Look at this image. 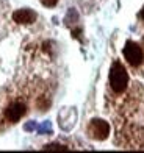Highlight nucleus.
I'll list each match as a JSON object with an SVG mask.
<instances>
[{
  "label": "nucleus",
  "instance_id": "2",
  "mask_svg": "<svg viewBox=\"0 0 144 153\" xmlns=\"http://www.w3.org/2000/svg\"><path fill=\"white\" fill-rule=\"evenodd\" d=\"M88 133L93 139H97V141H104L108 137L110 134V125L108 122L102 120V119H93L88 125Z\"/></svg>",
  "mask_w": 144,
  "mask_h": 153
},
{
  "label": "nucleus",
  "instance_id": "10",
  "mask_svg": "<svg viewBox=\"0 0 144 153\" xmlns=\"http://www.w3.org/2000/svg\"><path fill=\"white\" fill-rule=\"evenodd\" d=\"M41 2H43L44 6H49V8H50V6H55V5H57L58 0H41Z\"/></svg>",
  "mask_w": 144,
  "mask_h": 153
},
{
  "label": "nucleus",
  "instance_id": "4",
  "mask_svg": "<svg viewBox=\"0 0 144 153\" xmlns=\"http://www.w3.org/2000/svg\"><path fill=\"white\" fill-rule=\"evenodd\" d=\"M27 113V105L22 102H14L5 109V117L6 120L11 122V123H16L17 120H20Z\"/></svg>",
  "mask_w": 144,
  "mask_h": 153
},
{
  "label": "nucleus",
  "instance_id": "1",
  "mask_svg": "<svg viewBox=\"0 0 144 153\" xmlns=\"http://www.w3.org/2000/svg\"><path fill=\"white\" fill-rule=\"evenodd\" d=\"M128 85V74L119 61H114L110 69V86L114 92H124Z\"/></svg>",
  "mask_w": 144,
  "mask_h": 153
},
{
  "label": "nucleus",
  "instance_id": "5",
  "mask_svg": "<svg viewBox=\"0 0 144 153\" xmlns=\"http://www.w3.org/2000/svg\"><path fill=\"white\" fill-rule=\"evenodd\" d=\"M38 14L33 10H28V8H22V10H17L13 13V20L17 24H22V25H28V24H33L36 20Z\"/></svg>",
  "mask_w": 144,
  "mask_h": 153
},
{
  "label": "nucleus",
  "instance_id": "11",
  "mask_svg": "<svg viewBox=\"0 0 144 153\" xmlns=\"http://www.w3.org/2000/svg\"><path fill=\"white\" fill-rule=\"evenodd\" d=\"M140 17H141V19L144 20V6H143V10L140 11Z\"/></svg>",
  "mask_w": 144,
  "mask_h": 153
},
{
  "label": "nucleus",
  "instance_id": "6",
  "mask_svg": "<svg viewBox=\"0 0 144 153\" xmlns=\"http://www.w3.org/2000/svg\"><path fill=\"white\" fill-rule=\"evenodd\" d=\"M36 131L39 134H50L52 133V123L49 122V120H46V122H43L39 125V127L36 128Z\"/></svg>",
  "mask_w": 144,
  "mask_h": 153
},
{
  "label": "nucleus",
  "instance_id": "9",
  "mask_svg": "<svg viewBox=\"0 0 144 153\" xmlns=\"http://www.w3.org/2000/svg\"><path fill=\"white\" fill-rule=\"evenodd\" d=\"M38 128V125H36V122H27L25 125H24V130L25 131H33V130H36Z\"/></svg>",
  "mask_w": 144,
  "mask_h": 153
},
{
  "label": "nucleus",
  "instance_id": "7",
  "mask_svg": "<svg viewBox=\"0 0 144 153\" xmlns=\"http://www.w3.org/2000/svg\"><path fill=\"white\" fill-rule=\"evenodd\" d=\"M77 20H78V14H77V11H75L74 8H71V10H69V13H67V16H66V19H64L66 25H72L74 22H77Z\"/></svg>",
  "mask_w": 144,
  "mask_h": 153
},
{
  "label": "nucleus",
  "instance_id": "8",
  "mask_svg": "<svg viewBox=\"0 0 144 153\" xmlns=\"http://www.w3.org/2000/svg\"><path fill=\"white\" fill-rule=\"evenodd\" d=\"M43 150H57V152H64V150H69V147L66 145H61V144H47L43 147Z\"/></svg>",
  "mask_w": 144,
  "mask_h": 153
},
{
  "label": "nucleus",
  "instance_id": "3",
  "mask_svg": "<svg viewBox=\"0 0 144 153\" xmlns=\"http://www.w3.org/2000/svg\"><path fill=\"white\" fill-rule=\"evenodd\" d=\"M122 53H124V56H125V59L130 66H140L143 62V50L138 44L133 42V41H127Z\"/></svg>",
  "mask_w": 144,
  "mask_h": 153
}]
</instances>
